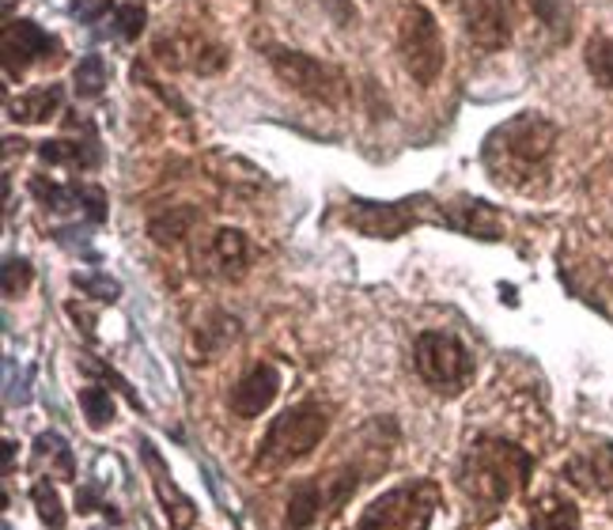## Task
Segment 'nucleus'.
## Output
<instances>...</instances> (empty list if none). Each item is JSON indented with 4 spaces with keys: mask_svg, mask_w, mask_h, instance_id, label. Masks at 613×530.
<instances>
[{
    "mask_svg": "<svg viewBox=\"0 0 613 530\" xmlns=\"http://www.w3.org/2000/svg\"><path fill=\"white\" fill-rule=\"evenodd\" d=\"M530 470H535L530 451H522L519 444L500 436H477L474 444L462 451L455 481L469 504V511H474V519L485 523L527 485Z\"/></svg>",
    "mask_w": 613,
    "mask_h": 530,
    "instance_id": "obj_1",
    "label": "nucleus"
},
{
    "mask_svg": "<svg viewBox=\"0 0 613 530\" xmlns=\"http://www.w3.org/2000/svg\"><path fill=\"white\" fill-rule=\"evenodd\" d=\"M557 145V126L541 114H519L488 132L485 140V167L493 179L522 186L535 171L546 167Z\"/></svg>",
    "mask_w": 613,
    "mask_h": 530,
    "instance_id": "obj_2",
    "label": "nucleus"
},
{
    "mask_svg": "<svg viewBox=\"0 0 613 530\" xmlns=\"http://www.w3.org/2000/svg\"><path fill=\"white\" fill-rule=\"evenodd\" d=\"M326 432H330V410L323 402L292 405L281 417H273L254 463L262 470H288V466L304 463L307 455H315V447L326 439Z\"/></svg>",
    "mask_w": 613,
    "mask_h": 530,
    "instance_id": "obj_3",
    "label": "nucleus"
},
{
    "mask_svg": "<svg viewBox=\"0 0 613 530\" xmlns=\"http://www.w3.org/2000/svg\"><path fill=\"white\" fill-rule=\"evenodd\" d=\"M440 500V485L429 481V477L394 485V489H387L383 497H376L363 508L357 530H429Z\"/></svg>",
    "mask_w": 613,
    "mask_h": 530,
    "instance_id": "obj_4",
    "label": "nucleus"
},
{
    "mask_svg": "<svg viewBox=\"0 0 613 530\" xmlns=\"http://www.w3.org/2000/svg\"><path fill=\"white\" fill-rule=\"evenodd\" d=\"M416 375L440 394H462L474 383V352L462 344L455 333L424 330L413 344Z\"/></svg>",
    "mask_w": 613,
    "mask_h": 530,
    "instance_id": "obj_5",
    "label": "nucleus"
},
{
    "mask_svg": "<svg viewBox=\"0 0 613 530\" xmlns=\"http://www.w3.org/2000/svg\"><path fill=\"white\" fill-rule=\"evenodd\" d=\"M398 46H402V61L416 84L429 87L440 80L447 50H443L440 23H435V15L429 12V8H421V4L405 8L402 26H398Z\"/></svg>",
    "mask_w": 613,
    "mask_h": 530,
    "instance_id": "obj_6",
    "label": "nucleus"
},
{
    "mask_svg": "<svg viewBox=\"0 0 613 530\" xmlns=\"http://www.w3.org/2000/svg\"><path fill=\"white\" fill-rule=\"evenodd\" d=\"M345 220L368 239H402L421 220H440V212H429V198H405V201L352 198Z\"/></svg>",
    "mask_w": 613,
    "mask_h": 530,
    "instance_id": "obj_7",
    "label": "nucleus"
},
{
    "mask_svg": "<svg viewBox=\"0 0 613 530\" xmlns=\"http://www.w3.org/2000/svg\"><path fill=\"white\" fill-rule=\"evenodd\" d=\"M265 57H269L273 73L281 76V84H288L292 92L307 95V99H315V103H337L341 99V76H337L330 65L315 61L310 53L273 46Z\"/></svg>",
    "mask_w": 613,
    "mask_h": 530,
    "instance_id": "obj_8",
    "label": "nucleus"
},
{
    "mask_svg": "<svg viewBox=\"0 0 613 530\" xmlns=\"http://www.w3.org/2000/svg\"><path fill=\"white\" fill-rule=\"evenodd\" d=\"M462 15L466 34L482 50H500L508 42V0H451Z\"/></svg>",
    "mask_w": 613,
    "mask_h": 530,
    "instance_id": "obj_9",
    "label": "nucleus"
},
{
    "mask_svg": "<svg viewBox=\"0 0 613 530\" xmlns=\"http://www.w3.org/2000/svg\"><path fill=\"white\" fill-rule=\"evenodd\" d=\"M277 394H281V371L273 364H254L235 386H231L228 405H231L235 417L254 421V417H262L273 402H277Z\"/></svg>",
    "mask_w": 613,
    "mask_h": 530,
    "instance_id": "obj_10",
    "label": "nucleus"
},
{
    "mask_svg": "<svg viewBox=\"0 0 613 530\" xmlns=\"http://www.w3.org/2000/svg\"><path fill=\"white\" fill-rule=\"evenodd\" d=\"M140 458H145L148 474H152V489H156L159 504H163L167 519H171L175 527H190L193 519H198V508H193V500L171 481V470H167L163 455L156 451L152 439H140Z\"/></svg>",
    "mask_w": 613,
    "mask_h": 530,
    "instance_id": "obj_11",
    "label": "nucleus"
},
{
    "mask_svg": "<svg viewBox=\"0 0 613 530\" xmlns=\"http://www.w3.org/2000/svg\"><path fill=\"white\" fill-rule=\"evenodd\" d=\"M53 50H57V39L42 31L39 23L20 20V23H8L4 26V61H8V73H15V61H20V68H23L27 61L50 57Z\"/></svg>",
    "mask_w": 613,
    "mask_h": 530,
    "instance_id": "obj_12",
    "label": "nucleus"
},
{
    "mask_svg": "<svg viewBox=\"0 0 613 530\" xmlns=\"http://www.w3.org/2000/svg\"><path fill=\"white\" fill-rule=\"evenodd\" d=\"M440 224L455 227V232H462V235L500 239V220H496V212L488 209L485 201L462 198L458 205H443V209H440Z\"/></svg>",
    "mask_w": 613,
    "mask_h": 530,
    "instance_id": "obj_13",
    "label": "nucleus"
},
{
    "mask_svg": "<svg viewBox=\"0 0 613 530\" xmlns=\"http://www.w3.org/2000/svg\"><path fill=\"white\" fill-rule=\"evenodd\" d=\"M61 103H65L61 84L34 87V92H23L20 99L12 103V118L23 121V126H42V121H50L53 114H61Z\"/></svg>",
    "mask_w": 613,
    "mask_h": 530,
    "instance_id": "obj_14",
    "label": "nucleus"
},
{
    "mask_svg": "<svg viewBox=\"0 0 613 530\" xmlns=\"http://www.w3.org/2000/svg\"><path fill=\"white\" fill-rule=\"evenodd\" d=\"M530 530H580V508L561 492H549L530 511Z\"/></svg>",
    "mask_w": 613,
    "mask_h": 530,
    "instance_id": "obj_15",
    "label": "nucleus"
},
{
    "mask_svg": "<svg viewBox=\"0 0 613 530\" xmlns=\"http://www.w3.org/2000/svg\"><path fill=\"white\" fill-rule=\"evenodd\" d=\"M212 258H216V265L228 277H239V273L246 269V262H251V243H246V235L235 232V227H220V232L212 235Z\"/></svg>",
    "mask_w": 613,
    "mask_h": 530,
    "instance_id": "obj_16",
    "label": "nucleus"
},
{
    "mask_svg": "<svg viewBox=\"0 0 613 530\" xmlns=\"http://www.w3.org/2000/svg\"><path fill=\"white\" fill-rule=\"evenodd\" d=\"M606 455H610V444L591 447L588 455H580L572 466H568V477H572L575 485H583V489H602V485L613 481V458L610 463H602Z\"/></svg>",
    "mask_w": 613,
    "mask_h": 530,
    "instance_id": "obj_17",
    "label": "nucleus"
},
{
    "mask_svg": "<svg viewBox=\"0 0 613 530\" xmlns=\"http://www.w3.org/2000/svg\"><path fill=\"white\" fill-rule=\"evenodd\" d=\"M39 156L46 163H68V167H95L99 163V145L95 140H46L39 145Z\"/></svg>",
    "mask_w": 613,
    "mask_h": 530,
    "instance_id": "obj_18",
    "label": "nucleus"
},
{
    "mask_svg": "<svg viewBox=\"0 0 613 530\" xmlns=\"http://www.w3.org/2000/svg\"><path fill=\"white\" fill-rule=\"evenodd\" d=\"M198 224V212L193 209H171L163 212V216H156L152 224H148V235L156 239V243H179V239L190 235V227Z\"/></svg>",
    "mask_w": 613,
    "mask_h": 530,
    "instance_id": "obj_19",
    "label": "nucleus"
},
{
    "mask_svg": "<svg viewBox=\"0 0 613 530\" xmlns=\"http://www.w3.org/2000/svg\"><path fill=\"white\" fill-rule=\"evenodd\" d=\"M106 61L99 53H87V57H80V65L73 68V84H76V95H84V99H95V95H103L106 87Z\"/></svg>",
    "mask_w": 613,
    "mask_h": 530,
    "instance_id": "obj_20",
    "label": "nucleus"
},
{
    "mask_svg": "<svg viewBox=\"0 0 613 530\" xmlns=\"http://www.w3.org/2000/svg\"><path fill=\"white\" fill-rule=\"evenodd\" d=\"M80 410H84L92 428H106V424L114 421V398L106 386H84V391H80Z\"/></svg>",
    "mask_w": 613,
    "mask_h": 530,
    "instance_id": "obj_21",
    "label": "nucleus"
},
{
    "mask_svg": "<svg viewBox=\"0 0 613 530\" xmlns=\"http://www.w3.org/2000/svg\"><path fill=\"white\" fill-rule=\"evenodd\" d=\"M31 500H34V508H39V519L46 527H61V523H65V508H61V497H57V489H53L46 477H42V481H34Z\"/></svg>",
    "mask_w": 613,
    "mask_h": 530,
    "instance_id": "obj_22",
    "label": "nucleus"
},
{
    "mask_svg": "<svg viewBox=\"0 0 613 530\" xmlns=\"http://www.w3.org/2000/svg\"><path fill=\"white\" fill-rule=\"evenodd\" d=\"M588 73L594 76V84L613 87V39H591Z\"/></svg>",
    "mask_w": 613,
    "mask_h": 530,
    "instance_id": "obj_23",
    "label": "nucleus"
},
{
    "mask_svg": "<svg viewBox=\"0 0 613 530\" xmlns=\"http://www.w3.org/2000/svg\"><path fill=\"white\" fill-rule=\"evenodd\" d=\"M34 451H39V455H50V451H53V455H57V466H61V477H76L73 451H68V444L57 436V432H42L39 447H34Z\"/></svg>",
    "mask_w": 613,
    "mask_h": 530,
    "instance_id": "obj_24",
    "label": "nucleus"
},
{
    "mask_svg": "<svg viewBox=\"0 0 613 530\" xmlns=\"http://www.w3.org/2000/svg\"><path fill=\"white\" fill-rule=\"evenodd\" d=\"M31 277H34L31 262H27V258H8L4 262V296H20V292H27V288H31Z\"/></svg>",
    "mask_w": 613,
    "mask_h": 530,
    "instance_id": "obj_25",
    "label": "nucleus"
},
{
    "mask_svg": "<svg viewBox=\"0 0 613 530\" xmlns=\"http://www.w3.org/2000/svg\"><path fill=\"white\" fill-rule=\"evenodd\" d=\"M145 20H148V12L140 4H121L118 12H114V23H118L121 39H137V34L145 31Z\"/></svg>",
    "mask_w": 613,
    "mask_h": 530,
    "instance_id": "obj_26",
    "label": "nucleus"
},
{
    "mask_svg": "<svg viewBox=\"0 0 613 530\" xmlns=\"http://www.w3.org/2000/svg\"><path fill=\"white\" fill-rule=\"evenodd\" d=\"M76 288L80 292H92V296L103 299V304H114V299H118V292H121L118 280H110V277H80V273H76Z\"/></svg>",
    "mask_w": 613,
    "mask_h": 530,
    "instance_id": "obj_27",
    "label": "nucleus"
},
{
    "mask_svg": "<svg viewBox=\"0 0 613 530\" xmlns=\"http://www.w3.org/2000/svg\"><path fill=\"white\" fill-rule=\"evenodd\" d=\"M318 4H323V12L330 15L337 26H357V20H360L352 0H318Z\"/></svg>",
    "mask_w": 613,
    "mask_h": 530,
    "instance_id": "obj_28",
    "label": "nucleus"
},
{
    "mask_svg": "<svg viewBox=\"0 0 613 530\" xmlns=\"http://www.w3.org/2000/svg\"><path fill=\"white\" fill-rule=\"evenodd\" d=\"M76 508L80 511H95V508H99V492H95V489H80L76 492Z\"/></svg>",
    "mask_w": 613,
    "mask_h": 530,
    "instance_id": "obj_29",
    "label": "nucleus"
},
{
    "mask_svg": "<svg viewBox=\"0 0 613 530\" xmlns=\"http://www.w3.org/2000/svg\"><path fill=\"white\" fill-rule=\"evenodd\" d=\"M535 4H538L541 20H546L549 26H557V0H535Z\"/></svg>",
    "mask_w": 613,
    "mask_h": 530,
    "instance_id": "obj_30",
    "label": "nucleus"
},
{
    "mask_svg": "<svg viewBox=\"0 0 613 530\" xmlns=\"http://www.w3.org/2000/svg\"><path fill=\"white\" fill-rule=\"evenodd\" d=\"M106 8V0H92V4H84V8H76L80 15H84V20H95V15H99Z\"/></svg>",
    "mask_w": 613,
    "mask_h": 530,
    "instance_id": "obj_31",
    "label": "nucleus"
}]
</instances>
